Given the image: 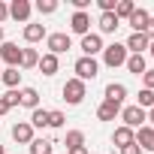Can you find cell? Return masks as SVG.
Instances as JSON below:
<instances>
[{
    "label": "cell",
    "instance_id": "cell-18",
    "mask_svg": "<svg viewBox=\"0 0 154 154\" xmlns=\"http://www.w3.org/2000/svg\"><path fill=\"white\" fill-rule=\"evenodd\" d=\"M18 97H21V106H24V109H30V112L39 109V91H36V88H21Z\"/></svg>",
    "mask_w": 154,
    "mask_h": 154
},
{
    "label": "cell",
    "instance_id": "cell-11",
    "mask_svg": "<svg viewBox=\"0 0 154 154\" xmlns=\"http://www.w3.org/2000/svg\"><path fill=\"white\" fill-rule=\"evenodd\" d=\"M82 51H85V57L100 54V51H103V36H100V33H88V36H82Z\"/></svg>",
    "mask_w": 154,
    "mask_h": 154
},
{
    "label": "cell",
    "instance_id": "cell-41",
    "mask_svg": "<svg viewBox=\"0 0 154 154\" xmlns=\"http://www.w3.org/2000/svg\"><path fill=\"white\" fill-rule=\"evenodd\" d=\"M0 42H3V27H0Z\"/></svg>",
    "mask_w": 154,
    "mask_h": 154
},
{
    "label": "cell",
    "instance_id": "cell-22",
    "mask_svg": "<svg viewBox=\"0 0 154 154\" xmlns=\"http://www.w3.org/2000/svg\"><path fill=\"white\" fill-rule=\"evenodd\" d=\"M0 79H3V85H6L9 91H15L18 82H21V72H18V66H6L3 72H0Z\"/></svg>",
    "mask_w": 154,
    "mask_h": 154
},
{
    "label": "cell",
    "instance_id": "cell-9",
    "mask_svg": "<svg viewBox=\"0 0 154 154\" xmlns=\"http://www.w3.org/2000/svg\"><path fill=\"white\" fill-rule=\"evenodd\" d=\"M12 142H18V145H30V142H33V127H30L27 121L12 124Z\"/></svg>",
    "mask_w": 154,
    "mask_h": 154
},
{
    "label": "cell",
    "instance_id": "cell-14",
    "mask_svg": "<svg viewBox=\"0 0 154 154\" xmlns=\"http://www.w3.org/2000/svg\"><path fill=\"white\" fill-rule=\"evenodd\" d=\"M136 145L142 148V151H154V127H139L136 130Z\"/></svg>",
    "mask_w": 154,
    "mask_h": 154
},
{
    "label": "cell",
    "instance_id": "cell-13",
    "mask_svg": "<svg viewBox=\"0 0 154 154\" xmlns=\"http://www.w3.org/2000/svg\"><path fill=\"white\" fill-rule=\"evenodd\" d=\"M106 100L121 106V103L127 100V85H121V82H109V85H106Z\"/></svg>",
    "mask_w": 154,
    "mask_h": 154
},
{
    "label": "cell",
    "instance_id": "cell-17",
    "mask_svg": "<svg viewBox=\"0 0 154 154\" xmlns=\"http://www.w3.org/2000/svg\"><path fill=\"white\" fill-rule=\"evenodd\" d=\"M97 24H100V33H115V30L121 27V21L115 18V12H100Z\"/></svg>",
    "mask_w": 154,
    "mask_h": 154
},
{
    "label": "cell",
    "instance_id": "cell-29",
    "mask_svg": "<svg viewBox=\"0 0 154 154\" xmlns=\"http://www.w3.org/2000/svg\"><path fill=\"white\" fill-rule=\"evenodd\" d=\"M36 12H39V15H51V12H57V0H39V3H36Z\"/></svg>",
    "mask_w": 154,
    "mask_h": 154
},
{
    "label": "cell",
    "instance_id": "cell-25",
    "mask_svg": "<svg viewBox=\"0 0 154 154\" xmlns=\"http://www.w3.org/2000/svg\"><path fill=\"white\" fill-rule=\"evenodd\" d=\"M27 124H30L33 130H42V127H48V109H33Z\"/></svg>",
    "mask_w": 154,
    "mask_h": 154
},
{
    "label": "cell",
    "instance_id": "cell-32",
    "mask_svg": "<svg viewBox=\"0 0 154 154\" xmlns=\"http://www.w3.org/2000/svg\"><path fill=\"white\" fill-rule=\"evenodd\" d=\"M97 6H100V12H115L118 0H97Z\"/></svg>",
    "mask_w": 154,
    "mask_h": 154
},
{
    "label": "cell",
    "instance_id": "cell-21",
    "mask_svg": "<svg viewBox=\"0 0 154 154\" xmlns=\"http://www.w3.org/2000/svg\"><path fill=\"white\" fill-rule=\"evenodd\" d=\"M54 151V142L51 139H45V136H33V142H30V154H51Z\"/></svg>",
    "mask_w": 154,
    "mask_h": 154
},
{
    "label": "cell",
    "instance_id": "cell-3",
    "mask_svg": "<svg viewBox=\"0 0 154 154\" xmlns=\"http://www.w3.org/2000/svg\"><path fill=\"white\" fill-rule=\"evenodd\" d=\"M75 79H79V82H88V79H97V72H100V63H97V57H79V60H75Z\"/></svg>",
    "mask_w": 154,
    "mask_h": 154
},
{
    "label": "cell",
    "instance_id": "cell-26",
    "mask_svg": "<svg viewBox=\"0 0 154 154\" xmlns=\"http://www.w3.org/2000/svg\"><path fill=\"white\" fill-rule=\"evenodd\" d=\"M63 145H66V148H82V145H85V133H82V130H69V133L63 136Z\"/></svg>",
    "mask_w": 154,
    "mask_h": 154
},
{
    "label": "cell",
    "instance_id": "cell-12",
    "mask_svg": "<svg viewBox=\"0 0 154 154\" xmlns=\"http://www.w3.org/2000/svg\"><path fill=\"white\" fill-rule=\"evenodd\" d=\"M124 45H127V51H130V54H142V51L151 45V39H148L145 33H130Z\"/></svg>",
    "mask_w": 154,
    "mask_h": 154
},
{
    "label": "cell",
    "instance_id": "cell-35",
    "mask_svg": "<svg viewBox=\"0 0 154 154\" xmlns=\"http://www.w3.org/2000/svg\"><path fill=\"white\" fill-rule=\"evenodd\" d=\"M6 18H9V6L0 0V21H6Z\"/></svg>",
    "mask_w": 154,
    "mask_h": 154
},
{
    "label": "cell",
    "instance_id": "cell-2",
    "mask_svg": "<svg viewBox=\"0 0 154 154\" xmlns=\"http://www.w3.org/2000/svg\"><path fill=\"white\" fill-rule=\"evenodd\" d=\"M60 94H63L66 106H79V103L85 100V94H88V85L79 82V79H66V85L60 88Z\"/></svg>",
    "mask_w": 154,
    "mask_h": 154
},
{
    "label": "cell",
    "instance_id": "cell-15",
    "mask_svg": "<svg viewBox=\"0 0 154 154\" xmlns=\"http://www.w3.org/2000/svg\"><path fill=\"white\" fill-rule=\"evenodd\" d=\"M118 115H121V106H118V103H109V100H103V103L97 106V118H100V121H115Z\"/></svg>",
    "mask_w": 154,
    "mask_h": 154
},
{
    "label": "cell",
    "instance_id": "cell-6",
    "mask_svg": "<svg viewBox=\"0 0 154 154\" xmlns=\"http://www.w3.org/2000/svg\"><path fill=\"white\" fill-rule=\"evenodd\" d=\"M0 60L3 63H9V66H18L21 63V48H18V42H0Z\"/></svg>",
    "mask_w": 154,
    "mask_h": 154
},
{
    "label": "cell",
    "instance_id": "cell-8",
    "mask_svg": "<svg viewBox=\"0 0 154 154\" xmlns=\"http://www.w3.org/2000/svg\"><path fill=\"white\" fill-rule=\"evenodd\" d=\"M148 21H151L148 9H139V6H136V9H133V15L127 18V24L133 27V33H145V30H148Z\"/></svg>",
    "mask_w": 154,
    "mask_h": 154
},
{
    "label": "cell",
    "instance_id": "cell-30",
    "mask_svg": "<svg viewBox=\"0 0 154 154\" xmlns=\"http://www.w3.org/2000/svg\"><path fill=\"white\" fill-rule=\"evenodd\" d=\"M63 121H66V115H63V112H48V127H54V130H57V127H63Z\"/></svg>",
    "mask_w": 154,
    "mask_h": 154
},
{
    "label": "cell",
    "instance_id": "cell-4",
    "mask_svg": "<svg viewBox=\"0 0 154 154\" xmlns=\"http://www.w3.org/2000/svg\"><path fill=\"white\" fill-rule=\"evenodd\" d=\"M121 121H124V127L139 130V127H145L148 112H145V109H139V106H124V109H121Z\"/></svg>",
    "mask_w": 154,
    "mask_h": 154
},
{
    "label": "cell",
    "instance_id": "cell-37",
    "mask_svg": "<svg viewBox=\"0 0 154 154\" xmlns=\"http://www.w3.org/2000/svg\"><path fill=\"white\" fill-rule=\"evenodd\" d=\"M6 112H9V106H6V100H3V97H0V115H6Z\"/></svg>",
    "mask_w": 154,
    "mask_h": 154
},
{
    "label": "cell",
    "instance_id": "cell-5",
    "mask_svg": "<svg viewBox=\"0 0 154 154\" xmlns=\"http://www.w3.org/2000/svg\"><path fill=\"white\" fill-rule=\"evenodd\" d=\"M45 45H48V54H63V51H69V45H72V39H69V33H48L45 36Z\"/></svg>",
    "mask_w": 154,
    "mask_h": 154
},
{
    "label": "cell",
    "instance_id": "cell-23",
    "mask_svg": "<svg viewBox=\"0 0 154 154\" xmlns=\"http://www.w3.org/2000/svg\"><path fill=\"white\" fill-rule=\"evenodd\" d=\"M36 63H39V51L36 48H21V63L18 66L21 69H33Z\"/></svg>",
    "mask_w": 154,
    "mask_h": 154
},
{
    "label": "cell",
    "instance_id": "cell-40",
    "mask_svg": "<svg viewBox=\"0 0 154 154\" xmlns=\"http://www.w3.org/2000/svg\"><path fill=\"white\" fill-rule=\"evenodd\" d=\"M148 54H151V57H154V39H151V45H148Z\"/></svg>",
    "mask_w": 154,
    "mask_h": 154
},
{
    "label": "cell",
    "instance_id": "cell-1",
    "mask_svg": "<svg viewBox=\"0 0 154 154\" xmlns=\"http://www.w3.org/2000/svg\"><path fill=\"white\" fill-rule=\"evenodd\" d=\"M127 57H130V51H127V45L124 42H112V45H103V63L106 66H124L127 63Z\"/></svg>",
    "mask_w": 154,
    "mask_h": 154
},
{
    "label": "cell",
    "instance_id": "cell-39",
    "mask_svg": "<svg viewBox=\"0 0 154 154\" xmlns=\"http://www.w3.org/2000/svg\"><path fill=\"white\" fill-rule=\"evenodd\" d=\"M148 127H154V109H148Z\"/></svg>",
    "mask_w": 154,
    "mask_h": 154
},
{
    "label": "cell",
    "instance_id": "cell-20",
    "mask_svg": "<svg viewBox=\"0 0 154 154\" xmlns=\"http://www.w3.org/2000/svg\"><path fill=\"white\" fill-rule=\"evenodd\" d=\"M45 24H24V42H39L45 39Z\"/></svg>",
    "mask_w": 154,
    "mask_h": 154
},
{
    "label": "cell",
    "instance_id": "cell-19",
    "mask_svg": "<svg viewBox=\"0 0 154 154\" xmlns=\"http://www.w3.org/2000/svg\"><path fill=\"white\" fill-rule=\"evenodd\" d=\"M57 66H60V63H57V57H54V54H48V51H45V54L39 57V63H36V69H39L42 75H54V72H57Z\"/></svg>",
    "mask_w": 154,
    "mask_h": 154
},
{
    "label": "cell",
    "instance_id": "cell-28",
    "mask_svg": "<svg viewBox=\"0 0 154 154\" xmlns=\"http://www.w3.org/2000/svg\"><path fill=\"white\" fill-rule=\"evenodd\" d=\"M136 106H139V109H154V91H145V88H142Z\"/></svg>",
    "mask_w": 154,
    "mask_h": 154
},
{
    "label": "cell",
    "instance_id": "cell-42",
    "mask_svg": "<svg viewBox=\"0 0 154 154\" xmlns=\"http://www.w3.org/2000/svg\"><path fill=\"white\" fill-rule=\"evenodd\" d=\"M0 154H6V148H3V145H0Z\"/></svg>",
    "mask_w": 154,
    "mask_h": 154
},
{
    "label": "cell",
    "instance_id": "cell-16",
    "mask_svg": "<svg viewBox=\"0 0 154 154\" xmlns=\"http://www.w3.org/2000/svg\"><path fill=\"white\" fill-rule=\"evenodd\" d=\"M112 142L118 145V148H124V145H130V142H136V130H130V127H115V133H112Z\"/></svg>",
    "mask_w": 154,
    "mask_h": 154
},
{
    "label": "cell",
    "instance_id": "cell-33",
    "mask_svg": "<svg viewBox=\"0 0 154 154\" xmlns=\"http://www.w3.org/2000/svg\"><path fill=\"white\" fill-rule=\"evenodd\" d=\"M142 82H145V91H154V69H145L142 72Z\"/></svg>",
    "mask_w": 154,
    "mask_h": 154
},
{
    "label": "cell",
    "instance_id": "cell-24",
    "mask_svg": "<svg viewBox=\"0 0 154 154\" xmlns=\"http://www.w3.org/2000/svg\"><path fill=\"white\" fill-rule=\"evenodd\" d=\"M124 66H127V69H130L133 75H142V72L148 69V66H145V54H130Z\"/></svg>",
    "mask_w": 154,
    "mask_h": 154
},
{
    "label": "cell",
    "instance_id": "cell-10",
    "mask_svg": "<svg viewBox=\"0 0 154 154\" xmlns=\"http://www.w3.org/2000/svg\"><path fill=\"white\" fill-rule=\"evenodd\" d=\"M30 12H33L30 0H12V3H9V18H15V21H27Z\"/></svg>",
    "mask_w": 154,
    "mask_h": 154
},
{
    "label": "cell",
    "instance_id": "cell-34",
    "mask_svg": "<svg viewBox=\"0 0 154 154\" xmlns=\"http://www.w3.org/2000/svg\"><path fill=\"white\" fill-rule=\"evenodd\" d=\"M121 154H142V148H139L136 142H130V145H124V148H121Z\"/></svg>",
    "mask_w": 154,
    "mask_h": 154
},
{
    "label": "cell",
    "instance_id": "cell-7",
    "mask_svg": "<svg viewBox=\"0 0 154 154\" xmlns=\"http://www.w3.org/2000/svg\"><path fill=\"white\" fill-rule=\"evenodd\" d=\"M69 30L79 33V36H88V33H91V15H88V12H72V18H69Z\"/></svg>",
    "mask_w": 154,
    "mask_h": 154
},
{
    "label": "cell",
    "instance_id": "cell-36",
    "mask_svg": "<svg viewBox=\"0 0 154 154\" xmlns=\"http://www.w3.org/2000/svg\"><path fill=\"white\" fill-rule=\"evenodd\" d=\"M145 36H148V39H154V15H151V21H148V30H145Z\"/></svg>",
    "mask_w": 154,
    "mask_h": 154
},
{
    "label": "cell",
    "instance_id": "cell-38",
    "mask_svg": "<svg viewBox=\"0 0 154 154\" xmlns=\"http://www.w3.org/2000/svg\"><path fill=\"white\" fill-rule=\"evenodd\" d=\"M69 154H88V148L82 145V148H69Z\"/></svg>",
    "mask_w": 154,
    "mask_h": 154
},
{
    "label": "cell",
    "instance_id": "cell-27",
    "mask_svg": "<svg viewBox=\"0 0 154 154\" xmlns=\"http://www.w3.org/2000/svg\"><path fill=\"white\" fill-rule=\"evenodd\" d=\"M133 9H136L133 0H118V6H115V18H118V21H121V18H130Z\"/></svg>",
    "mask_w": 154,
    "mask_h": 154
},
{
    "label": "cell",
    "instance_id": "cell-31",
    "mask_svg": "<svg viewBox=\"0 0 154 154\" xmlns=\"http://www.w3.org/2000/svg\"><path fill=\"white\" fill-rule=\"evenodd\" d=\"M3 100H6V106H9V109H12V106H21V97H18V88H15V91H6V94H3Z\"/></svg>",
    "mask_w": 154,
    "mask_h": 154
}]
</instances>
